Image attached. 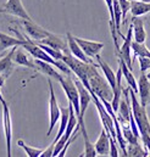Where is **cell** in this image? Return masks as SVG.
Segmentation results:
<instances>
[{"label":"cell","mask_w":150,"mask_h":157,"mask_svg":"<svg viewBox=\"0 0 150 157\" xmlns=\"http://www.w3.org/2000/svg\"><path fill=\"white\" fill-rule=\"evenodd\" d=\"M99 65L95 63L89 65L88 70V78L90 84V90H93L100 99H105L108 101H112L113 99V90L105 77H101V75L98 71ZM89 90V91H90Z\"/></svg>","instance_id":"1"},{"label":"cell","mask_w":150,"mask_h":157,"mask_svg":"<svg viewBox=\"0 0 150 157\" xmlns=\"http://www.w3.org/2000/svg\"><path fill=\"white\" fill-rule=\"evenodd\" d=\"M129 94H131V104H132V111L136 118L138 129L140 134H150V121L148 118V113L144 106L140 105V102L138 101V99L136 98V91L131 88L129 89Z\"/></svg>","instance_id":"2"},{"label":"cell","mask_w":150,"mask_h":157,"mask_svg":"<svg viewBox=\"0 0 150 157\" xmlns=\"http://www.w3.org/2000/svg\"><path fill=\"white\" fill-rule=\"evenodd\" d=\"M72 76H66L62 77L60 79V84L69 99V102H71L73 105V109H75V112L77 115V117L79 116L81 113V105H79V93H78V88L76 85L75 80L71 78Z\"/></svg>","instance_id":"3"},{"label":"cell","mask_w":150,"mask_h":157,"mask_svg":"<svg viewBox=\"0 0 150 157\" xmlns=\"http://www.w3.org/2000/svg\"><path fill=\"white\" fill-rule=\"evenodd\" d=\"M48 84H49V90H50V96H49V129L46 132V136H49L55 127V124L57 123V121L61 117V109L59 107L56 96H55V91L53 88V83L51 79H48Z\"/></svg>","instance_id":"4"},{"label":"cell","mask_w":150,"mask_h":157,"mask_svg":"<svg viewBox=\"0 0 150 157\" xmlns=\"http://www.w3.org/2000/svg\"><path fill=\"white\" fill-rule=\"evenodd\" d=\"M2 128L6 140V150L7 157H11V139H12V122H11V113L6 101L2 102Z\"/></svg>","instance_id":"5"},{"label":"cell","mask_w":150,"mask_h":157,"mask_svg":"<svg viewBox=\"0 0 150 157\" xmlns=\"http://www.w3.org/2000/svg\"><path fill=\"white\" fill-rule=\"evenodd\" d=\"M0 13H9L22 20H32L26 9L23 7L21 0H7V2L0 7Z\"/></svg>","instance_id":"6"},{"label":"cell","mask_w":150,"mask_h":157,"mask_svg":"<svg viewBox=\"0 0 150 157\" xmlns=\"http://www.w3.org/2000/svg\"><path fill=\"white\" fill-rule=\"evenodd\" d=\"M21 25L23 26L26 34L30 36L31 38H33V40H41L45 37H48L51 32L44 29L41 26L37 25L33 20H22Z\"/></svg>","instance_id":"7"},{"label":"cell","mask_w":150,"mask_h":157,"mask_svg":"<svg viewBox=\"0 0 150 157\" xmlns=\"http://www.w3.org/2000/svg\"><path fill=\"white\" fill-rule=\"evenodd\" d=\"M132 41H133V26H132V23H131V26H129V28H128V32H127V36H126L124 39H123V44H122V46L120 48V52L117 54V57H122L131 70L133 68V67H132L133 61H132V57H131Z\"/></svg>","instance_id":"8"},{"label":"cell","mask_w":150,"mask_h":157,"mask_svg":"<svg viewBox=\"0 0 150 157\" xmlns=\"http://www.w3.org/2000/svg\"><path fill=\"white\" fill-rule=\"evenodd\" d=\"M33 63H34V68L37 71H39L43 75H45L49 78H53L55 80H57V82H60V79L64 77L61 73H59L54 68L55 66L53 63H50V62H46V61H43V60H39V59H34Z\"/></svg>","instance_id":"9"},{"label":"cell","mask_w":150,"mask_h":157,"mask_svg":"<svg viewBox=\"0 0 150 157\" xmlns=\"http://www.w3.org/2000/svg\"><path fill=\"white\" fill-rule=\"evenodd\" d=\"M75 39L77 40V43L79 44V46L82 48V50L85 52V55L88 57H95L97 55H99V52L103 50L104 44L99 43V41H92V40H84L82 38L75 37Z\"/></svg>","instance_id":"10"},{"label":"cell","mask_w":150,"mask_h":157,"mask_svg":"<svg viewBox=\"0 0 150 157\" xmlns=\"http://www.w3.org/2000/svg\"><path fill=\"white\" fill-rule=\"evenodd\" d=\"M138 93H139V102L142 106L147 107L150 104V80L145 73H142L138 80Z\"/></svg>","instance_id":"11"},{"label":"cell","mask_w":150,"mask_h":157,"mask_svg":"<svg viewBox=\"0 0 150 157\" xmlns=\"http://www.w3.org/2000/svg\"><path fill=\"white\" fill-rule=\"evenodd\" d=\"M132 26H133V40L138 43H145L147 32L144 28V18H140V16H132Z\"/></svg>","instance_id":"12"},{"label":"cell","mask_w":150,"mask_h":157,"mask_svg":"<svg viewBox=\"0 0 150 157\" xmlns=\"http://www.w3.org/2000/svg\"><path fill=\"white\" fill-rule=\"evenodd\" d=\"M97 154L100 156H106L110 155V134L106 132L105 128H103L99 139L97 140V143L94 144Z\"/></svg>","instance_id":"13"},{"label":"cell","mask_w":150,"mask_h":157,"mask_svg":"<svg viewBox=\"0 0 150 157\" xmlns=\"http://www.w3.org/2000/svg\"><path fill=\"white\" fill-rule=\"evenodd\" d=\"M66 37H67V43H69V49H70V51L72 52L73 56H76L77 59H79V60H82V61H84V62L94 63V62L92 61V59L85 55V52L82 50V48H81L79 44L77 43V40L75 39V37H73L70 32L66 33Z\"/></svg>","instance_id":"14"},{"label":"cell","mask_w":150,"mask_h":157,"mask_svg":"<svg viewBox=\"0 0 150 157\" xmlns=\"http://www.w3.org/2000/svg\"><path fill=\"white\" fill-rule=\"evenodd\" d=\"M41 44H45L50 48H54L56 50H60V51H64L69 48V43H66L65 39L61 37V36H57V34H54V33H50L48 37H45L44 39L37 40Z\"/></svg>","instance_id":"15"},{"label":"cell","mask_w":150,"mask_h":157,"mask_svg":"<svg viewBox=\"0 0 150 157\" xmlns=\"http://www.w3.org/2000/svg\"><path fill=\"white\" fill-rule=\"evenodd\" d=\"M17 48H18V45L12 46L11 51L0 60V73L4 75L6 78L12 73V70H14V67H12V60H14V55H15Z\"/></svg>","instance_id":"16"},{"label":"cell","mask_w":150,"mask_h":157,"mask_svg":"<svg viewBox=\"0 0 150 157\" xmlns=\"http://www.w3.org/2000/svg\"><path fill=\"white\" fill-rule=\"evenodd\" d=\"M97 57V61H98V65H99V67L101 68V71L104 72V76H105V78L108 79V82L110 83V85H111V88H112V90L116 89V82H117V78H116V75H115V72L112 71V68L101 59V56L100 55H97L95 56Z\"/></svg>","instance_id":"17"},{"label":"cell","mask_w":150,"mask_h":157,"mask_svg":"<svg viewBox=\"0 0 150 157\" xmlns=\"http://www.w3.org/2000/svg\"><path fill=\"white\" fill-rule=\"evenodd\" d=\"M79 127H81V132H82V136L84 139V152L79 156H84V157H95L97 156V150H95V146L90 143L89 140V136H88V133H87V129H85V124L84 122L82 123H78Z\"/></svg>","instance_id":"18"},{"label":"cell","mask_w":150,"mask_h":157,"mask_svg":"<svg viewBox=\"0 0 150 157\" xmlns=\"http://www.w3.org/2000/svg\"><path fill=\"white\" fill-rule=\"evenodd\" d=\"M118 65H120V67H121V70H122L123 77L126 78L128 85H129L136 93H138V83L136 82V77L133 76L132 70L128 67V65L124 62V60H123L122 57H118Z\"/></svg>","instance_id":"19"},{"label":"cell","mask_w":150,"mask_h":157,"mask_svg":"<svg viewBox=\"0 0 150 157\" xmlns=\"http://www.w3.org/2000/svg\"><path fill=\"white\" fill-rule=\"evenodd\" d=\"M131 12L132 16H143L150 12V2L142 0H132L131 1Z\"/></svg>","instance_id":"20"},{"label":"cell","mask_w":150,"mask_h":157,"mask_svg":"<svg viewBox=\"0 0 150 157\" xmlns=\"http://www.w3.org/2000/svg\"><path fill=\"white\" fill-rule=\"evenodd\" d=\"M69 119H70V107H62L61 109V117H60V127H59V130H57V134L54 139V144H56L60 138L64 135L66 128H67V123H69Z\"/></svg>","instance_id":"21"},{"label":"cell","mask_w":150,"mask_h":157,"mask_svg":"<svg viewBox=\"0 0 150 157\" xmlns=\"http://www.w3.org/2000/svg\"><path fill=\"white\" fill-rule=\"evenodd\" d=\"M21 44H22V40L18 39L17 37H10V36L0 32V52L11 46H16V45L21 46Z\"/></svg>","instance_id":"22"},{"label":"cell","mask_w":150,"mask_h":157,"mask_svg":"<svg viewBox=\"0 0 150 157\" xmlns=\"http://www.w3.org/2000/svg\"><path fill=\"white\" fill-rule=\"evenodd\" d=\"M132 51H133V60L139 56H145L150 57V50L147 48L145 43H138L136 40L132 41Z\"/></svg>","instance_id":"23"},{"label":"cell","mask_w":150,"mask_h":157,"mask_svg":"<svg viewBox=\"0 0 150 157\" xmlns=\"http://www.w3.org/2000/svg\"><path fill=\"white\" fill-rule=\"evenodd\" d=\"M127 156L147 157L149 156V152L139 143H136V144H128L127 145Z\"/></svg>","instance_id":"24"},{"label":"cell","mask_w":150,"mask_h":157,"mask_svg":"<svg viewBox=\"0 0 150 157\" xmlns=\"http://www.w3.org/2000/svg\"><path fill=\"white\" fill-rule=\"evenodd\" d=\"M14 61H15L17 65L26 66V67H30V68H34L33 61H30V59L27 57L26 54H23L22 50H16V52H15V55H14Z\"/></svg>","instance_id":"25"},{"label":"cell","mask_w":150,"mask_h":157,"mask_svg":"<svg viewBox=\"0 0 150 157\" xmlns=\"http://www.w3.org/2000/svg\"><path fill=\"white\" fill-rule=\"evenodd\" d=\"M17 145H18L20 147H22V149L26 151V155L28 157H40L41 152H43V150H40V149H36V147L28 146L22 139H18V140H17Z\"/></svg>","instance_id":"26"},{"label":"cell","mask_w":150,"mask_h":157,"mask_svg":"<svg viewBox=\"0 0 150 157\" xmlns=\"http://www.w3.org/2000/svg\"><path fill=\"white\" fill-rule=\"evenodd\" d=\"M34 41L37 43L43 50H45L53 59H55V60H62V56H64V52H62V51L56 50V49H54V48H50V46H48V45H45V44H41V43L37 41V40H34Z\"/></svg>","instance_id":"27"},{"label":"cell","mask_w":150,"mask_h":157,"mask_svg":"<svg viewBox=\"0 0 150 157\" xmlns=\"http://www.w3.org/2000/svg\"><path fill=\"white\" fill-rule=\"evenodd\" d=\"M139 63H140V73H145L150 70V57L145 56H139L138 57Z\"/></svg>","instance_id":"28"},{"label":"cell","mask_w":150,"mask_h":157,"mask_svg":"<svg viewBox=\"0 0 150 157\" xmlns=\"http://www.w3.org/2000/svg\"><path fill=\"white\" fill-rule=\"evenodd\" d=\"M120 6L122 9V21H126V15L128 11H131V1L129 0H118Z\"/></svg>","instance_id":"29"},{"label":"cell","mask_w":150,"mask_h":157,"mask_svg":"<svg viewBox=\"0 0 150 157\" xmlns=\"http://www.w3.org/2000/svg\"><path fill=\"white\" fill-rule=\"evenodd\" d=\"M140 139L143 141V145H144L145 150H148V152H149L150 155V134H148V133L140 134Z\"/></svg>","instance_id":"30"},{"label":"cell","mask_w":150,"mask_h":157,"mask_svg":"<svg viewBox=\"0 0 150 157\" xmlns=\"http://www.w3.org/2000/svg\"><path fill=\"white\" fill-rule=\"evenodd\" d=\"M54 149H55V144L51 143V144L49 145V147L41 152L40 157H51L53 156V154H54Z\"/></svg>","instance_id":"31"},{"label":"cell","mask_w":150,"mask_h":157,"mask_svg":"<svg viewBox=\"0 0 150 157\" xmlns=\"http://www.w3.org/2000/svg\"><path fill=\"white\" fill-rule=\"evenodd\" d=\"M5 79H6V77L0 73V86H2V85L5 84Z\"/></svg>","instance_id":"32"},{"label":"cell","mask_w":150,"mask_h":157,"mask_svg":"<svg viewBox=\"0 0 150 157\" xmlns=\"http://www.w3.org/2000/svg\"><path fill=\"white\" fill-rule=\"evenodd\" d=\"M4 101H5V100H4V98H2V95H1V91H0V102L2 104Z\"/></svg>","instance_id":"33"},{"label":"cell","mask_w":150,"mask_h":157,"mask_svg":"<svg viewBox=\"0 0 150 157\" xmlns=\"http://www.w3.org/2000/svg\"><path fill=\"white\" fill-rule=\"evenodd\" d=\"M147 77H148V78H149V80H150V70H149V72L147 73Z\"/></svg>","instance_id":"34"},{"label":"cell","mask_w":150,"mask_h":157,"mask_svg":"<svg viewBox=\"0 0 150 157\" xmlns=\"http://www.w3.org/2000/svg\"><path fill=\"white\" fill-rule=\"evenodd\" d=\"M142 1H148V2H149L150 0H142Z\"/></svg>","instance_id":"35"}]
</instances>
